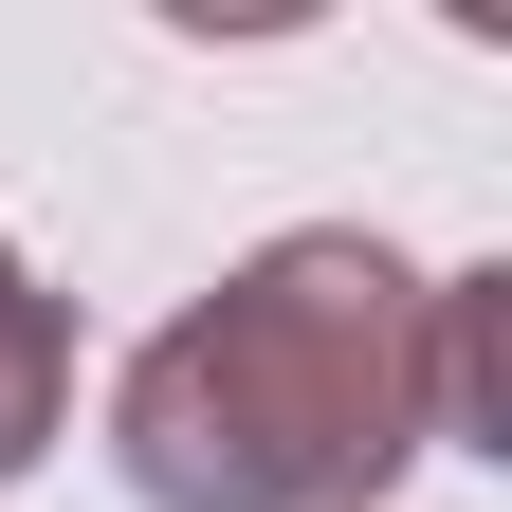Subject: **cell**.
<instances>
[{"instance_id": "6da1fadb", "label": "cell", "mask_w": 512, "mask_h": 512, "mask_svg": "<svg viewBox=\"0 0 512 512\" xmlns=\"http://www.w3.org/2000/svg\"><path fill=\"white\" fill-rule=\"evenodd\" d=\"M421 330L439 275H403L366 220H293L128 348L110 458L147 512H384L403 458H439Z\"/></svg>"}, {"instance_id": "7a4b0ae2", "label": "cell", "mask_w": 512, "mask_h": 512, "mask_svg": "<svg viewBox=\"0 0 512 512\" xmlns=\"http://www.w3.org/2000/svg\"><path fill=\"white\" fill-rule=\"evenodd\" d=\"M55 421H74V311L37 293V256L0 238V476L55 458Z\"/></svg>"}]
</instances>
